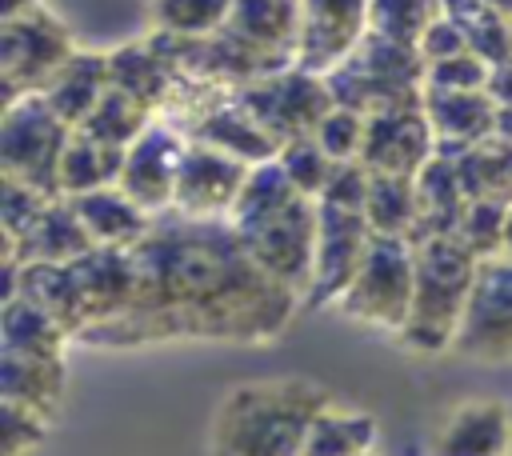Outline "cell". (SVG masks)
Returning <instances> with one entry per match:
<instances>
[{
	"label": "cell",
	"mask_w": 512,
	"mask_h": 456,
	"mask_svg": "<svg viewBox=\"0 0 512 456\" xmlns=\"http://www.w3.org/2000/svg\"><path fill=\"white\" fill-rule=\"evenodd\" d=\"M132 304L80 336L88 348L148 344H264L276 340L304 308L244 252L228 220H192L164 212L132 248Z\"/></svg>",
	"instance_id": "obj_1"
},
{
	"label": "cell",
	"mask_w": 512,
	"mask_h": 456,
	"mask_svg": "<svg viewBox=\"0 0 512 456\" xmlns=\"http://www.w3.org/2000/svg\"><path fill=\"white\" fill-rule=\"evenodd\" d=\"M232 232L240 236L244 252L268 272L280 288L296 292L304 304V292L312 284L316 264V232H320V200L304 196L288 172L268 160L248 172V184L228 216Z\"/></svg>",
	"instance_id": "obj_2"
},
{
	"label": "cell",
	"mask_w": 512,
	"mask_h": 456,
	"mask_svg": "<svg viewBox=\"0 0 512 456\" xmlns=\"http://www.w3.org/2000/svg\"><path fill=\"white\" fill-rule=\"evenodd\" d=\"M332 404V392L308 376L244 380L224 392L212 416V456H304L316 416Z\"/></svg>",
	"instance_id": "obj_3"
},
{
	"label": "cell",
	"mask_w": 512,
	"mask_h": 456,
	"mask_svg": "<svg viewBox=\"0 0 512 456\" xmlns=\"http://www.w3.org/2000/svg\"><path fill=\"white\" fill-rule=\"evenodd\" d=\"M412 248H416V292H412L408 324L396 332V340L408 352L440 356L452 352L456 344L480 260L456 236H432Z\"/></svg>",
	"instance_id": "obj_4"
},
{
	"label": "cell",
	"mask_w": 512,
	"mask_h": 456,
	"mask_svg": "<svg viewBox=\"0 0 512 456\" xmlns=\"http://www.w3.org/2000/svg\"><path fill=\"white\" fill-rule=\"evenodd\" d=\"M424 76H428V64L420 60V52L412 44H396L388 36L368 32L324 80H328V92L336 104H344L360 116H376L388 108L420 104Z\"/></svg>",
	"instance_id": "obj_5"
},
{
	"label": "cell",
	"mask_w": 512,
	"mask_h": 456,
	"mask_svg": "<svg viewBox=\"0 0 512 456\" xmlns=\"http://www.w3.org/2000/svg\"><path fill=\"white\" fill-rule=\"evenodd\" d=\"M76 128H68L44 96H24L0 112V180H16L40 196H60V164Z\"/></svg>",
	"instance_id": "obj_6"
},
{
	"label": "cell",
	"mask_w": 512,
	"mask_h": 456,
	"mask_svg": "<svg viewBox=\"0 0 512 456\" xmlns=\"http://www.w3.org/2000/svg\"><path fill=\"white\" fill-rule=\"evenodd\" d=\"M412 292H416V248L404 236H372L336 312L380 332H400L412 312Z\"/></svg>",
	"instance_id": "obj_7"
},
{
	"label": "cell",
	"mask_w": 512,
	"mask_h": 456,
	"mask_svg": "<svg viewBox=\"0 0 512 456\" xmlns=\"http://www.w3.org/2000/svg\"><path fill=\"white\" fill-rule=\"evenodd\" d=\"M76 40L68 24L48 8H32L24 16L0 20V92L4 104L24 96H40L48 80L72 60Z\"/></svg>",
	"instance_id": "obj_8"
},
{
	"label": "cell",
	"mask_w": 512,
	"mask_h": 456,
	"mask_svg": "<svg viewBox=\"0 0 512 456\" xmlns=\"http://www.w3.org/2000/svg\"><path fill=\"white\" fill-rule=\"evenodd\" d=\"M252 116L256 124L284 148L288 140H300V136H316L324 112L336 104L332 92H328V80L292 64L284 72H272L264 80H252L244 88L232 92Z\"/></svg>",
	"instance_id": "obj_9"
},
{
	"label": "cell",
	"mask_w": 512,
	"mask_h": 456,
	"mask_svg": "<svg viewBox=\"0 0 512 456\" xmlns=\"http://www.w3.org/2000/svg\"><path fill=\"white\" fill-rule=\"evenodd\" d=\"M452 352L480 364L512 360V256L480 260Z\"/></svg>",
	"instance_id": "obj_10"
},
{
	"label": "cell",
	"mask_w": 512,
	"mask_h": 456,
	"mask_svg": "<svg viewBox=\"0 0 512 456\" xmlns=\"http://www.w3.org/2000/svg\"><path fill=\"white\" fill-rule=\"evenodd\" d=\"M372 224L360 208L320 200V232H316V264H312V284L304 292V308H336L340 296L348 292L368 244H372Z\"/></svg>",
	"instance_id": "obj_11"
},
{
	"label": "cell",
	"mask_w": 512,
	"mask_h": 456,
	"mask_svg": "<svg viewBox=\"0 0 512 456\" xmlns=\"http://www.w3.org/2000/svg\"><path fill=\"white\" fill-rule=\"evenodd\" d=\"M248 172H252V164H244L212 144L188 140L184 156H180L172 212L192 216V220H228L248 184Z\"/></svg>",
	"instance_id": "obj_12"
},
{
	"label": "cell",
	"mask_w": 512,
	"mask_h": 456,
	"mask_svg": "<svg viewBox=\"0 0 512 456\" xmlns=\"http://www.w3.org/2000/svg\"><path fill=\"white\" fill-rule=\"evenodd\" d=\"M188 136L172 120H156L136 144L124 148V168H120V192L140 204L148 216L172 212L176 200V176H180V156H184Z\"/></svg>",
	"instance_id": "obj_13"
},
{
	"label": "cell",
	"mask_w": 512,
	"mask_h": 456,
	"mask_svg": "<svg viewBox=\"0 0 512 456\" xmlns=\"http://www.w3.org/2000/svg\"><path fill=\"white\" fill-rule=\"evenodd\" d=\"M432 156H436V136L424 116V100L368 116V136H364V156H360L368 172L416 176Z\"/></svg>",
	"instance_id": "obj_14"
},
{
	"label": "cell",
	"mask_w": 512,
	"mask_h": 456,
	"mask_svg": "<svg viewBox=\"0 0 512 456\" xmlns=\"http://www.w3.org/2000/svg\"><path fill=\"white\" fill-rule=\"evenodd\" d=\"M368 36V0H300L296 64L328 76Z\"/></svg>",
	"instance_id": "obj_15"
},
{
	"label": "cell",
	"mask_w": 512,
	"mask_h": 456,
	"mask_svg": "<svg viewBox=\"0 0 512 456\" xmlns=\"http://www.w3.org/2000/svg\"><path fill=\"white\" fill-rule=\"evenodd\" d=\"M84 300V316L88 328L116 320L132 296H136V264H132V248H92L80 260L68 264ZM84 328V332H88Z\"/></svg>",
	"instance_id": "obj_16"
},
{
	"label": "cell",
	"mask_w": 512,
	"mask_h": 456,
	"mask_svg": "<svg viewBox=\"0 0 512 456\" xmlns=\"http://www.w3.org/2000/svg\"><path fill=\"white\" fill-rule=\"evenodd\" d=\"M512 448V404L464 400L448 412L432 440V456H508Z\"/></svg>",
	"instance_id": "obj_17"
},
{
	"label": "cell",
	"mask_w": 512,
	"mask_h": 456,
	"mask_svg": "<svg viewBox=\"0 0 512 456\" xmlns=\"http://www.w3.org/2000/svg\"><path fill=\"white\" fill-rule=\"evenodd\" d=\"M424 116L436 136V156H464L492 136L496 100L488 92H440L424 88Z\"/></svg>",
	"instance_id": "obj_18"
},
{
	"label": "cell",
	"mask_w": 512,
	"mask_h": 456,
	"mask_svg": "<svg viewBox=\"0 0 512 456\" xmlns=\"http://www.w3.org/2000/svg\"><path fill=\"white\" fill-rule=\"evenodd\" d=\"M472 196L464 192L460 168L452 156H432L416 172V232L412 244H424L432 236H456Z\"/></svg>",
	"instance_id": "obj_19"
},
{
	"label": "cell",
	"mask_w": 512,
	"mask_h": 456,
	"mask_svg": "<svg viewBox=\"0 0 512 456\" xmlns=\"http://www.w3.org/2000/svg\"><path fill=\"white\" fill-rule=\"evenodd\" d=\"M92 248L96 244H92L84 220L76 216L72 200L52 196L44 204L40 220L24 232V240L12 252H4V260H16V264H72Z\"/></svg>",
	"instance_id": "obj_20"
},
{
	"label": "cell",
	"mask_w": 512,
	"mask_h": 456,
	"mask_svg": "<svg viewBox=\"0 0 512 456\" xmlns=\"http://www.w3.org/2000/svg\"><path fill=\"white\" fill-rule=\"evenodd\" d=\"M108 68H112V88H120V92L144 100V104L156 108L160 116L168 112V104H172L176 92H180V76H176V68L164 60V52L152 44V36L108 48Z\"/></svg>",
	"instance_id": "obj_21"
},
{
	"label": "cell",
	"mask_w": 512,
	"mask_h": 456,
	"mask_svg": "<svg viewBox=\"0 0 512 456\" xmlns=\"http://www.w3.org/2000/svg\"><path fill=\"white\" fill-rule=\"evenodd\" d=\"M112 88V68H108V52H88V48H76L72 60L48 80V88L40 92L44 104L68 124V128H80L92 108L104 100V92Z\"/></svg>",
	"instance_id": "obj_22"
},
{
	"label": "cell",
	"mask_w": 512,
	"mask_h": 456,
	"mask_svg": "<svg viewBox=\"0 0 512 456\" xmlns=\"http://www.w3.org/2000/svg\"><path fill=\"white\" fill-rule=\"evenodd\" d=\"M0 400L24 404L52 420L64 400V356L0 352Z\"/></svg>",
	"instance_id": "obj_23"
},
{
	"label": "cell",
	"mask_w": 512,
	"mask_h": 456,
	"mask_svg": "<svg viewBox=\"0 0 512 456\" xmlns=\"http://www.w3.org/2000/svg\"><path fill=\"white\" fill-rule=\"evenodd\" d=\"M72 208L84 220V228H88L96 248H136L148 236L152 220H156L140 204H132L120 188H100V192L76 196Z\"/></svg>",
	"instance_id": "obj_24"
},
{
	"label": "cell",
	"mask_w": 512,
	"mask_h": 456,
	"mask_svg": "<svg viewBox=\"0 0 512 456\" xmlns=\"http://www.w3.org/2000/svg\"><path fill=\"white\" fill-rule=\"evenodd\" d=\"M228 28L248 44L296 64L300 52V0H236Z\"/></svg>",
	"instance_id": "obj_25"
},
{
	"label": "cell",
	"mask_w": 512,
	"mask_h": 456,
	"mask_svg": "<svg viewBox=\"0 0 512 456\" xmlns=\"http://www.w3.org/2000/svg\"><path fill=\"white\" fill-rule=\"evenodd\" d=\"M120 168H124V148H112L76 128L64 148V164H60V196L76 200V196H88L100 188H116Z\"/></svg>",
	"instance_id": "obj_26"
},
{
	"label": "cell",
	"mask_w": 512,
	"mask_h": 456,
	"mask_svg": "<svg viewBox=\"0 0 512 456\" xmlns=\"http://www.w3.org/2000/svg\"><path fill=\"white\" fill-rule=\"evenodd\" d=\"M72 336L32 300L12 296L0 300V352H20V356H64V344Z\"/></svg>",
	"instance_id": "obj_27"
},
{
	"label": "cell",
	"mask_w": 512,
	"mask_h": 456,
	"mask_svg": "<svg viewBox=\"0 0 512 456\" xmlns=\"http://www.w3.org/2000/svg\"><path fill=\"white\" fill-rule=\"evenodd\" d=\"M376 436L380 424L372 412L328 404L308 432L304 456H376Z\"/></svg>",
	"instance_id": "obj_28"
},
{
	"label": "cell",
	"mask_w": 512,
	"mask_h": 456,
	"mask_svg": "<svg viewBox=\"0 0 512 456\" xmlns=\"http://www.w3.org/2000/svg\"><path fill=\"white\" fill-rule=\"evenodd\" d=\"M364 216H368L376 236H404L412 244V232H416V176L368 172Z\"/></svg>",
	"instance_id": "obj_29"
},
{
	"label": "cell",
	"mask_w": 512,
	"mask_h": 456,
	"mask_svg": "<svg viewBox=\"0 0 512 456\" xmlns=\"http://www.w3.org/2000/svg\"><path fill=\"white\" fill-rule=\"evenodd\" d=\"M156 120H160L156 108H148L144 100H136V96L120 92V88H108L104 100L92 108V116L80 124V132H88V136H96V140H104V144H112V148H128V144H136Z\"/></svg>",
	"instance_id": "obj_30"
},
{
	"label": "cell",
	"mask_w": 512,
	"mask_h": 456,
	"mask_svg": "<svg viewBox=\"0 0 512 456\" xmlns=\"http://www.w3.org/2000/svg\"><path fill=\"white\" fill-rule=\"evenodd\" d=\"M464 192L472 200H500L512 204V144L488 136L476 148H468L464 156H456Z\"/></svg>",
	"instance_id": "obj_31"
},
{
	"label": "cell",
	"mask_w": 512,
	"mask_h": 456,
	"mask_svg": "<svg viewBox=\"0 0 512 456\" xmlns=\"http://www.w3.org/2000/svg\"><path fill=\"white\" fill-rule=\"evenodd\" d=\"M236 0H152V32L164 36H212L228 24Z\"/></svg>",
	"instance_id": "obj_32"
},
{
	"label": "cell",
	"mask_w": 512,
	"mask_h": 456,
	"mask_svg": "<svg viewBox=\"0 0 512 456\" xmlns=\"http://www.w3.org/2000/svg\"><path fill=\"white\" fill-rule=\"evenodd\" d=\"M440 16V0H368V32L396 44H420L424 28Z\"/></svg>",
	"instance_id": "obj_33"
},
{
	"label": "cell",
	"mask_w": 512,
	"mask_h": 456,
	"mask_svg": "<svg viewBox=\"0 0 512 456\" xmlns=\"http://www.w3.org/2000/svg\"><path fill=\"white\" fill-rule=\"evenodd\" d=\"M276 164L288 172V180L304 192V196H312V200H320L324 192H328V184H332V176H336V160L316 144V136H300V140H288L284 148H280V156H276Z\"/></svg>",
	"instance_id": "obj_34"
},
{
	"label": "cell",
	"mask_w": 512,
	"mask_h": 456,
	"mask_svg": "<svg viewBox=\"0 0 512 456\" xmlns=\"http://www.w3.org/2000/svg\"><path fill=\"white\" fill-rule=\"evenodd\" d=\"M504 216H508V204H500V200H472L464 220H460V228H456V240L476 260H492L504 248Z\"/></svg>",
	"instance_id": "obj_35"
},
{
	"label": "cell",
	"mask_w": 512,
	"mask_h": 456,
	"mask_svg": "<svg viewBox=\"0 0 512 456\" xmlns=\"http://www.w3.org/2000/svg\"><path fill=\"white\" fill-rule=\"evenodd\" d=\"M364 136H368V116L332 104L316 128V144L336 160V164H356L364 156Z\"/></svg>",
	"instance_id": "obj_36"
},
{
	"label": "cell",
	"mask_w": 512,
	"mask_h": 456,
	"mask_svg": "<svg viewBox=\"0 0 512 456\" xmlns=\"http://www.w3.org/2000/svg\"><path fill=\"white\" fill-rule=\"evenodd\" d=\"M48 200L52 196H40V192H32V188H24L16 180H0V236H4V252H12L24 240V232L40 220Z\"/></svg>",
	"instance_id": "obj_37"
},
{
	"label": "cell",
	"mask_w": 512,
	"mask_h": 456,
	"mask_svg": "<svg viewBox=\"0 0 512 456\" xmlns=\"http://www.w3.org/2000/svg\"><path fill=\"white\" fill-rule=\"evenodd\" d=\"M48 424H52L48 416H40L24 404L0 400V456H28L32 448L44 444Z\"/></svg>",
	"instance_id": "obj_38"
},
{
	"label": "cell",
	"mask_w": 512,
	"mask_h": 456,
	"mask_svg": "<svg viewBox=\"0 0 512 456\" xmlns=\"http://www.w3.org/2000/svg\"><path fill=\"white\" fill-rule=\"evenodd\" d=\"M488 76H492V64H484L476 52H464V56L428 64L424 88H440V92H488Z\"/></svg>",
	"instance_id": "obj_39"
},
{
	"label": "cell",
	"mask_w": 512,
	"mask_h": 456,
	"mask_svg": "<svg viewBox=\"0 0 512 456\" xmlns=\"http://www.w3.org/2000/svg\"><path fill=\"white\" fill-rule=\"evenodd\" d=\"M464 32H468V48H472L484 64L496 68V64L512 60V20H508L504 12L484 8L476 20L464 24Z\"/></svg>",
	"instance_id": "obj_40"
},
{
	"label": "cell",
	"mask_w": 512,
	"mask_h": 456,
	"mask_svg": "<svg viewBox=\"0 0 512 456\" xmlns=\"http://www.w3.org/2000/svg\"><path fill=\"white\" fill-rule=\"evenodd\" d=\"M416 52H420L424 64H440V60L464 56V52H472V48H468V32H464V24H456V20H448V16H436V20L424 28Z\"/></svg>",
	"instance_id": "obj_41"
},
{
	"label": "cell",
	"mask_w": 512,
	"mask_h": 456,
	"mask_svg": "<svg viewBox=\"0 0 512 456\" xmlns=\"http://www.w3.org/2000/svg\"><path fill=\"white\" fill-rule=\"evenodd\" d=\"M484 8H492V0H440V16H448V20H456V24L476 20Z\"/></svg>",
	"instance_id": "obj_42"
},
{
	"label": "cell",
	"mask_w": 512,
	"mask_h": 456,
	"mask_svg": "<svg viewBox=\"0 0 512 456\" xmlns=\"http://www.w3.org/2000/svg\"><path fill=\"white\" fill-rule=\"evenodd\" d=\"M488 96H492L496 104H512V60H504V64L492 68V76H488Z\"/></svg>",
	"instance_id": "obj_43"
},
{
	"label": "cell",
	"mask_w": 512,
	"mask_h": 456,
	"mask_svg": "<svg viewBox=\"0 0 512 456\" xmlns=\"http://www.w3.org/2000/svg\"><path fill=\"white\" fill-rule=\"evenodd\" d=\"M492 136L512 144V104H496V120H492Z\"/></svg>",
	"instance_id": "obj_44"
},
{
	"label": "cell",
	"mask_w": 512,
	"mask_h": 456,
	"mask_svg": "<svg viewBox=\"0 0 512 456\" xmlns=\"http://www.w3.org/2000/svg\"><path fill=\"white\" fill-rule=\"evenodd\" d=\"M44 0H0V20H12V16H24L32 8H40Z\"/></svg>",
	"instance_id": "obj_45"
},
{
	"label": "cell",
	"mask_w": 512,
	"mask_h": 456,
	"mask_svg": "<svg viewBox=\"0 0 512 456\" xmlns=\"http://www.w3.org/2000/svg\"><path fill=\"white\" fill-rule=\"evenodd\" d=\"M500 256H512V204H508V216H504V248Z\"/></svg>",
	"instance_id": "obj_46"
},
{
	"label": "cell",
	"mask_w": 512,
	"mask_h": 456,
	"mask_svg": "<svg viewBox=\"0 0 512 456\" xmlns=\"http://www.w3.org/2000/svg\"><path fill=\"white\" fill-rule=\"evenodd\" d=\"M492 8H496V12H504V16L512 20V0H492Z\"/></svg>",
	"instance_id": "obj_47"
},
{
	"label": "cell",
	"mask_w": 512,
	"mask_h": 456,
	"mask_svg": "<svg viewBox=\"0 0 512 456\" xmlns=\"http://www.w3.org/2000/svg\"><path fill=\"white\" fill-rule=\"evenodd\" d=\"M508 456H512V448H508Z\"/></svg>",
	"instance_id": "obj_48"
}]
</instances>
